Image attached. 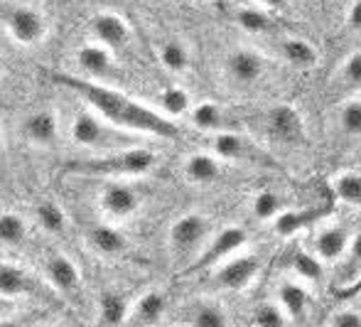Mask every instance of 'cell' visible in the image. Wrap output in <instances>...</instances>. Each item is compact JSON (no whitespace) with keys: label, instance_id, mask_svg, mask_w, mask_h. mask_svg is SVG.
Masks as SVG:
<instances>
[{"label":"cell","instance_id":"41","mask_svg":"<svg viewBox=\"0 0 361 327\" xmlns=\"http://www.w3.org/2000/svg\"><path fill=\"white\" fill-rule=\"evenodd\" d=\"M256 3H261L263 8H273V10H278V8H286L288 0H256Z\"/></svg>","mask_w":361,"mask_h":327},{"label":"cell","instance_id":"18","mask_svg":"<svg viewBox=\"0 0 361 327\" xmlns=\"http://www.w3.org/2000/svg\"><path fill=\"white\" fill-rule=\"evenodd\" d=\"M89 244L104 256H123L128 251V239L111 224H94L89 229Z\"/></svg>","mask_w":361,"mask_h":327},{"label":"cell","instance_id":"24","mask_svg":"<svg viewBox=\"0 0 361 327\" xmlns=\"http://www.w3.org/2000/svg\"><path fill=\"white\" fill-rule=\"evenodd\" d=\"M32 290V280L23 268L13 263H0V298H20Z\"/></svg>","mask_w":361,"mask_h":327},{"label":"cell","instance_id":"17","mask_svg":"<svg viewBox=\"0 0 361 327\" xmlns=\"http://www.w3.org/2000/svg\"><path fill=\"white\" fill-rule=\"evenodd\" d=\"M278 303L286 310L290 323H302L305 313H307V305H310V295L302 283L283 280V283L278 285Z\"/></svg>","mask_w":361,"mask_h":327},{"label":"cell","instance_id":"15","mask_svg":"<svg viewBox=\"0 0 361 327\" xmlns=\"http://www.w3.org/2000/svg\"><path fill=\"white\" fill-rule=\"evenodd\" d=\"M44 270H47V278L59 293L64 295H74L76 290L81 288V273L76 268V263L72 258L62 256V254H54V256L47 258L44 263Z\"/></svg>","mask_w":361,"mask_h":327},{"label":"cell","instance_id":"26","mask_svg":"<svg viewBox=\"0 0 361 327\" xmlns=\"http://www.w3.org/2000/svg\"><path fill=\"white\" fill-rule=\"evenodd\" d=\"M27 239V222L18 212H0V249H15Z\"/></svg>","mask_w":361,"mask_h":327},{"label":"cell","instance_id":"32","mask_svg":"<svg viewBox=\"0 0 361 327\" xmlns=\"http://www.w3.org/2000/svg\"><path fill=\"white\" fill-rule=\"evenodd\" d=\"M334 195H337L342 202L354 204V207H361V175L359 172H344L334 180Z\"/></svg>","mask_w":361,"mask_h":327},{"label":"cell","instance_id":"8","mask_svg":"<svg viewBox=\"0 0 361 327\" xmlns=\"http://www.w3.org/2000/svg\"><path fill=\"white\" fill-rule=\"evenodd\" d=\"M99 204L109 217L128 219L138 212L140 195L135 192V187L126 185V182H109V185L101 190Z\"/></svg>","mask_w":361,"mask_h":327},{"label":"cell","instance_id":"33","mask_svg":"<svg viewBox=\"0 0 361 327\" xmlns=\"http://www.w3.org/2000/svg\"><path fill=\"white\" fill-rule=\"evenodd\" d=\"M160 104L167 116H182V114H190L192 101L187 89H182V86H167L160 96Z\"/></svg>","mask_w":361,"mask_h":327},{"label":"cell","instance_id":"36","mask_svg":"<svg viewBox=\"0 0 361 327\" xmlns=\"http://www.w3.org/2000/svg\"><path fill=\"white\" fill-rule=\"evenodd\" d=\"M253 323L261 327H283L290 320L286 310L281 308V303H261L253 310Z\"/></svg>","mask_w":361,"mask_h":327},{"label":"cell","instance_id":"2","mask_svg":"<svg viewBox=\"0 0 361 327\" xmlns=\"http://www.w3.org/2000/svg\"><path fill=\"white\" fill-rule=\"evenodd\" d=\"M157 155L147 148H128L116 155L89 157V160H74L67 165V172L91 177H138L155 167Z\"/></svg>","mask_w":361,"mask_h":327},{"label":"cell","instance_id":"25","mask_svg":"<svg viewBox=\"0 0 361 327\" xmlns=\"http://www.w3.org/2000/svg\"><path fill=\"white\" fill-rule=\"evenodd\" d=\"M190 119L200 131H207V133L228 131L226 129V121H228L226 111H224L221 106L212 104V101H204V104L195 106V109L190 111Z\"/></svg>","mask_w":361,"mask_h":327},{"label":"cell","instance_id":"20","mask_svg":"<svg viewBox=\"0 0 361 327\" xmlns=\"http://www.w3.org/2000/svg\"><path fill=\"white\" fill-rule=\"evenodd\" d=\"M185 177L195 185H212L221 177V162L219 155H209V153H195L187 157L185 162Z\"/></svg>","mask_w":361,"mask_h":327},{"label":"cell","instance_id":"34","mask_svg":"<svg viewBox=\"0 0 361 327\" xmlns=\"http://www.w3.org/2000/svg\"><path fill=\"white\" fill-rule=\"evenodd\" d=\"M190 323L197 327H224L228 323L224 308H219L214 303H200L197 308H192Z\"/></svg>","mask_w":361,"mask_h":327},{"label":"cell","instance_id":"30","mask_svg":"<svg viewBox=\"0 0 361 327\" xmlns=\"http://www.w3.org/2000/svg\"><path fill=\"white\" fill-rule=\"evenodd\" d=\"M290 268L295 270L298 278L307 280V283H317L322 278V258L314 251H295L293 258H290Z\"/></svg>","mask_w":361,"mask_h":327},{"label":"cell","instance_id":"35","mask_svg":"<svg viewBox=\"0 0 361 327\" xmlns=\"http://www.w3.org/2000/svg\"><path fill=\"white\" fill-rule=\"evenodd\" d=\"M359 275H361V232L349 242V249L344 254V270L339 273V278H342V285L347 288Z\"/></svg>","mask_w":361,"mask_h":327},{"label":"cell","instance_id":"13","mask_svg":"<svg viewBox=\"0 0 361 327\" xmlns=\"http://www.w3.org/2000/svg\"><path fill=\"white\" fill-rule=\"evenodd\" d=\"M23 136L37 148H49L59 138V121L52 111H35L23 121Z\"/></svg>","mask_w":361,"mask_h":327},{"label":"cell","instance_id":"22","mask_svg":"<svg viewBox=\"0 0 361 327\" xmlns=\"http://www.w3.org/2000/svg\"><path fill=\"white\" fill-rule=\"evenodd\" d=\"M128 300L116 290H106L99 298V325H123L128 323Z\"/></svg>","mask_w":361,"mask_h":327},{"label":"cell","instance_id":"3","mask_svg":"<svg viewBox=\"0 0 361 327\" xmlns=\"http://www.w3.org/2000/svg\"><path fill=\"white\" fill-rule=\"evenodd\" d=\"M0 18H3L8 35L18 44L32 47L47 37V20L32 5H8Z\"/></svg>","mask_w":361,"mask_h":327},{"label":"cell","instance_id":"6","mask_svg":"<svg viewBox=\"0 0 361 327\" xmlns=\"http://www.w3.org/2000/svg\"><path fill=\"white\" fill-rule=\"evenodd\" d=\"M246 242H248V237L241 227H224L221 232H219L216 237L209 242V246L197 256V261L190 266L187 273L209 268V266H216L219 261H224V258L231 256L233 251H238V249L246 246Z\"/></svg>","mask_w":361,"mask_h":327},{"label":"cell","instance_id":"42","mask_svg":"<svg viewBox=\"0 0 361 327\" xmlns=\"http://www.w3.org/2000/svg\"><path fill=\"white\" fill-rule=\"evenodd\" d=\"M361 290V275L357 280H354L352 285H347V288H342V295H354V293H359Z\"/></svg>","mask_w":361,"mask_h":327},{"label":"cell","instance_id":"11","mask_svg":"<svg viewBox=\"0 0 361 327\" xmlns=\"http://www.w3.org/2000/svg\"><path fill=\"white\" fill-rule=\"evenodd\" d=\"M226 71L236 84H256L266 74V59L258 52H253V49L238 47L226 57Z\"/></svg>","mask_w":361,"mask_h":327},{"label":"cell","instance_id":"29","mask_svg":"<svg viewBox=\"0 0 361 327\" xmlns=\"http://www.w3.org/2000/svg\"><path fill=\"white\" fill-rule=\"evenodd\" d=\"M286 207V199L278 195L276 190H261L256 197H253L251 202V212L256 219H261V222H271V219H276L278 214L283 212Z\"/></svg>","mask_w":361,"mask_h":327},{"label":"cell","instance_id":"21","mask_svg":"<svg viewBox=\"0 0 361 327\" xmlns=\"http://www.w3.org/2000/svg\"><path fill=\"white\" fill-rule=\"evenodd\" d=\"M165 310H167V298L160 290H150L128 313V325H155L162 320Z\"/></svg>","mask_w":361,"mask_h":327},{"label":"cell","instance_id":"31","mask_svg":"<svg viewBox=\"0 0 361 327\" xmlns=\"http://www.w3.org/2000/svg\"><path fill=\"white\" fill-rule=\"evenodd\" d=\"M160 62L165 64V69L175 71V74L187 71L190 69V49L180 40H167L160 47Z\"/></svg>","mask_w":361,"mask_h":327},{"label":"cell","instance_id":"14","mask_svg":"<svg viewBox=\"0 0 361 327\" xmlns=\"http://www.w3.org/2000/svg\"><path fill=\"white\" fill-rule=\"evenodd\" d=\"M212 148L224 160H263V153L233 131H219L212 141Z\"/></svg>","mask_w":361,"mask_h":327},{"label":"cell","instance_id":"5","mask_svg":"<svg viewBox=\"0 0 361 327\" xmlns=\"http://www.w3.org/2000/svg\"><path fill=\"white\" fill-rule=\"evenodd\" d=\"M72 141L81 148H116L121 145V136L104 124V119H96L91 114H76L72 121Z\"/></svg>","mask_w":361,"mask_h":327},{"label":"cell","instance_id":"38","mask_svg":"<svg viewBox=\"0 0 361 327\" xmlns=\"http://www.w3.org/2000/svg\"><path fill=\"white\" fill-rule=\"evenodd\" d=\"M342 76L352 86H361V49L359 52H352L347 57V62L342 66Z\"/></svg>","mask_w":361,"mask_h":327},{"label":"cell","instance_id":"40","mask_svg":"<svg viewBox=\"0 0 361 327\" xmlns=\"http://www.w3.org/2000/svg\"><path fill=\"white\" fill-rule=\"evenodd\" d=\"M347 25L352 30H357V32H361V0H354L352 3V8L347 13Z\"/></svg>","mask_w":361,"mask_h":327},{"label":"cell","instance_id":"37","mask_svg":"<svg viewBox=\"0 0 361 327\" xmlns=\"http://www.w3.org/2000/svg\"><path fill=\"white\" fill-rule=\"evenodd\" d=\"M339 129L347 136H361V99H352L339 111Z\"/></svg>","mask_w":361,"mask_h":327},{"label":"cell","instance_id":"12","mask_svg":"<svg viewBox=\"0 0 361 327\" xmlns=\"http://www.w3.org/2000/svg\"><path fill=\"white\" fill-rule=\"evenodd\" d=\"M76 66L81 69V74L91 76V79H101V76H109L116 71V59L114 52L104 44H84V47L76 49Z\"/></svg>","mask_w":361,"mask_h":327},{"label":"cell","instance_id":"16","mask_svg":"<svg viewBox=\"0 0 361 327\" xmlns=\"http://www.w3.org/2000/svg\"><path fill=\"white\" fill-rule=\"evenodd\" d=\"M349 232L344 227H327L314 237L312 246L314 254L322 258V263H337L339 258H344L349 249Z\"/></svg>","mask_w":361,"mask_h":327},{"label":"cell","instance_id":"1","mask_svg":"<svg viewBox=\"0 0 361 327\" xmlns=\"http://www.w3.org/2000/svg\"><path fill=\"white\" fill-rule=\"evenodd\" d=\"M52 81L64 86V89L74 91V94H79L101 119L114 124L116 129L145 133V136H155V138H172V141L180 136L177 126L165 114H157V111L147 109L145 104L111 89V86L96 84L94 79L62 74V71H52Z\"/></svg>","mask_w":361,"mask_h":327},{"label":"cell","instance_id":"19","mask_svg":"<svg viewBox=\"0 0 361 327\" xmlns=\"http://www.w3.org/2000/svg\"><path fill=\"white\" fill-rule=\"evenodd\" d=\"M322 217V209H283L276 219H273V229L278 237H295V234L305 232L312 227L317 219Z\"/></svg>","mask_w":361,"mask_h":327},{"label":"cell","instance_id":"23","mask_svg":"<svg viewBox=\"0 0 361 327\" xmlns=\"http://www.w3.org/2000/svg\"><path fill=\"white\" fill-rule=\"evenodd\" d=\"M281 54L295 69H312L317 64V49L302 37H288L281 44Z\"/></svg>","mask_w":361,"mask_h":327},{"label":"cell","instance_id":"4","mask_svg":"<svg viewBox=\"0 0 361 327\" xmlns=\"http://www.w3.org/2000/svg\"><path fill=\"white\" fill-rule=\"evenodd\" d=\"M209 237V219L204 214H182L170 227V246L177 256L195 254L202 246V242Z\"/></svg>","mask_w":361,"mask_h":327},{"label":"cell","instance_id":"28","mask_svg":"<svg viewBox=\"0 0 361 327\" xmlns=\"http://www.w3.org/2000/svg\"><path fill=\"white\" fill-rule=\"evenodd\" d=\"M236 23H238V28L251 35H268L276 28L273 18L263 8H241L236 13Z\"/></svg>","mask_w":361,"mask_h":327},{"label":"cell","instance_id":"9","mask_svg":"<svg viewBox=\"0 0 361 327\" xmlns=\"http://www.w3.org/2000/svg\"><path fill=\"white\" fill-rule=\"evenodd\" d=\"M266 129L281 143H300L305 133V124L300 119L298 109L288 104H278L266 114Z\"/></svg>","mask_w":361,"mask_h":327},{"label":"cell","instance_id":"7","mask_svg":"<svg viewBox=\"0 0 361 327\" xmlns=\"http://www.w3.org/2000/svg\"><path fill=\"white\" fill-rule=\"evenodd\" d=\"M91 35L96 37V42L109 47L111 52H118V49L128 47L130 42V28L118 13L114 10H101L91 18L89 23Z\"/></svg>","mask_w":361,"mask_h":327},{"label":"cell","instance_id":"39","mask_svg":"<svg viewBox=\"0 0 361 327\" xmlns=\"http://www.w3.org/2000/svg\"><path fill=\"white\" fill-rule=\"evenodd\" d=\"M329 325L334 327H361V313L359 310H337V313L329 318Z\"/></svg>","mask_w":361,"mask_h":327},{"label":"cell","instance_id":"27","mask_svg":"<svg viewBox=\"0 0 361 327\" xmlns=\"http://www.w3.org/2000/svg\"><path fill=\"white\" fill-rule=\"evenodd\" d=\"M35 217H37V224L44 229L47 234H62L67 229V214L52 199H42V202L35 207Z\"/></svg>","mask_w":361,"mask_h":327},{"label":"cell","instance_id":"43","mask_svg":"<svg viewBox=\"0 0 361 327\" xmlns=\"http://www.w3.org/2000/svg\"><path fill=\"white\" fill-rule=\"evenodd\" d=\"M3 71H5V66H3V59H0V76H3Z\"/></svg>","mask_w":361,"mask_h":327},{"label":"cell","instance_id":"10","mask_svg":"<svg viewBox=\"0 0 361 327\" xmlns=\"http://www.w3.org/2000/svg\"><path fill=\"white\" fill-rule=\"evenodd\" d=\"M258 268L261 263L256 256H233L214 273V283L226 290H243L258 275Z\"/></svg>","mask_w":361,"mask_h":327}]
</instances>
